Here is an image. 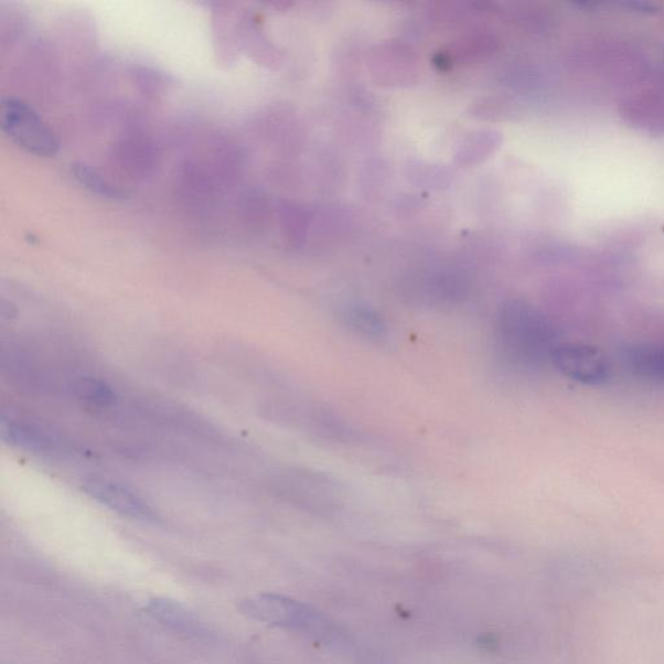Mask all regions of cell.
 Here are the masks:
<instances>
[{"label":"cell","instance_id":"8992f818","mask_svg":"<svg viewBox=\"0 0 664 664\" xmlns=\"http://www.w3.org/2000/svg\"><path fill=\"white\" fill-rule=\"evenodd\" d=\"M291 483V494L307 504H331L339 499L336 485L319 474H299Z\"/></svg>","mask_w":664,"mask_h":664},{"label":"cell","instance_id":"5b68a950","mask_svg":"<svg viewBox=\"0 0 664 664\" xmlns=\"http://www.w3.org/2000/svg\"><path fill=\"white\" fill-rule=\"evenodd\" d=\"M147 614L167 629L186 638L202 639L206 634L204 624L193 611L169 599H153L147 604Z\"/></svg>","mask_w":664,"mask_h":664},{"label":"cell","instance_id":"6da1fadb","mask_svg":"<svg viewBox=\"0 0 664 664\" xmlns=\"http://www.w3.org/2000/svg\"><path fill=\"white\" fill-rule=\"evenodd\" d=\"M497 338L507 356L520 363H535L545 354L550 357L556 346L551 345L550 329L543 315L518 301L501 309Z\"/></svg>","mask_w":664,"mask_h":664},{"label":"cell","instance_id":"52a82bcc","mask_svg":"<svg viewBox=\"0 0 664 664\" xmlns=\"http://www.w3.org/2000/svg\"><path fill=\"white\" fill-rule=\"evenodd\" d=\"M71 173L79 186H83L93 195L114 202H121L129 197L127 190L108 181L97 171V169L85 164V162H73L71 165Z\"/></svg>","mask_w":664,"mask_h":664},{"label":"cell","instance_id":"277c9868","mask_svg":"<svg viewBox=\"0 0 664 664\" xmlns=\"http://www.w3.org/2000/svg\"><path fill=\"white\" fill-rule=\"evenodd\" d=\"M84 490L100 504L117 513L144 522L158 521V514L147 501L127 486L110 482L106 478H86Z\"/></svg>","mask_w":664,"mask_h":664},{"label":"cell","instance_id":"7a4b0ae2","mask_svg":"<svg viewBox=\"0 0 664 664\" xmlns=\"http://www.w3.org/2000/svg\"><path fill=\"white\" fill-rule=\"evenodd\" d=\"M0 127L12 143L36 158H54L61 151V139L55 130L25 100L2 99Z\"/></svg>","mask_w":664,"mask_h":664},{"label":"cell","instance_id":"8fae6325","mask_svg":"<svg viewBox=\"0 0 664 664\" xmlns=\"http://www.w3.org/2000/svg\"><path fill=\"white\" fill-rule=\"evenodd\" d=\"M349 319L353 328L360 329L366 334H381L383 328H385L379 317L366 311V309H356V311L350 313Z\"/></svg>","mask_w":664,"mask_h":664},{"label":"cell","instance_id":"ba28073f","mask_svg":"<svg viewBox=\"0 0 664 664\" xmlns=\"http://www.w3.org/2000/svg\"><path fill=\"white\" fill-rule=\"evenodd\" d=\"M630 363L634 373L649 379L664 381V339L633 349Z\"/></svg>","mask_w":664,"mask_h":664},{"label":"cell","instance_id":"3957f363","mask_svg":"<svg viewBox=\"0 0 664 664\" xmlns=\"http://www.w3.org/2000/svg\"><path fill=\"white\" fill-rule=\"evenodd\" d=\"M550 360L557 371L566 378L597 386L607 382L610 376V365L604 354L587 344L565 343L555 346Z\"/></svg>","mask_w":664,"mask_h":664},{"label":"cell","instance_id":"9c48e42d","mask_svg":"<svg viewBox=\"0 0 664 664\" xmlns=\"http://www.w3.org/2000/svg\"><path fill=\"white\" fill-rule=\"evenodd\" d=\"M3 438H9L12 445L31 450H46L50 440L46 435L31 429V427L6 424L2 425Z\"/></svg>","mask_w":664,"mask_h":664},{"label":"cell","instance_id":"30bf717a","mask_svg":"<svg viewBox=\"0 0 664 664\" xmlns=\"http://www.w3.org/2000/svg\"><path fill=\"white\" fill-rule=\"evenodd\" d=\"M75 393L81 400L97 405H109L115 401L114 390L106 383L93 378L79 379L73 385Z\"/></svg>","mask_w":664,"mask_h":664}]
</instances>
